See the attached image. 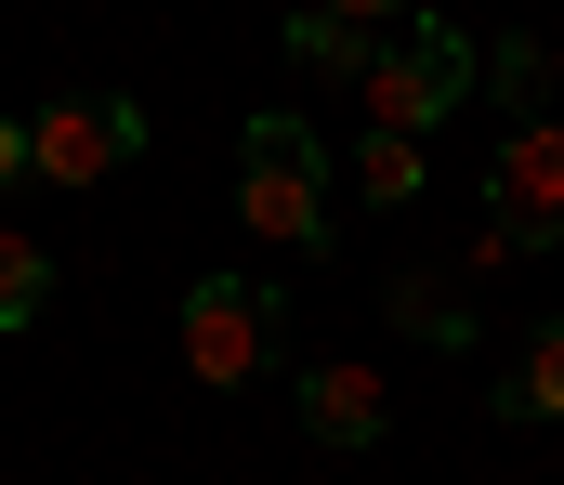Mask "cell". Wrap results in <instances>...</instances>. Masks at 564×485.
Masks as SVG:
<instances>
[{
  "mask_svg": "<svg viewBox=\"0 0 564 485\" xmlns=\"http://www.w3.org/2000/svg\"><path fill=\"white\" fill-rule=\"evenodd\" d=\"M237 223H250L263 250H289V263L328 250V145H315V119L263 106V119L237 132Z\"/></svg>",
  "mask_w": 564,
  "mask_h": 485,
  "instance_id": "6da1fadb",
  "label": "cell"
},
{
  "mask_svg": "<svg viewBox=\"0 0 564 485\" xmlns=\"http://www.w3.org/2000/svg\"><path fill=\"white\" fill-rule=\"evenodd\" d=\"M355 92H368V132H408V145H421L433 119H459V92H473V40L421 0V13L368 53V79H355Z\"/></svg>",
  "mask_w": 564,
  "mask_h": 485,
  "instance_id": "7a4b0ae2",
  "label": "cell"
},
{
  "mask_svg": "<svg viewBox=\"0 0 564 485\" xmlns=\"http://www.w3.org/2000/svg\"><path fill=\"white\" fill-rule=\"evenodd\" d=\"M276 354H289V289L276 276H197L184 289V367L210 394H250Z\"/></svg>",
  "mask_w": 564,
  "mask_h": 485,
  "instance_id": "3957f363",
  "label": "cell"
},
{
  "mask_svg": "<svg viewBox=\"0 0 564 485\" xmlns=\"http://www.w3.org/2000/svg\"><path fill=\"white\" fill-rule=\"evenodd\" d=\"M26 158H40V184H106V170H132L144 158V106L132 92H53L40 119H26Z\"/></svg>",
  "mask_w": 564,
  "mask_h": 485,
  "instance_id": "277c9868",
  "label": "cell"
},
{
  "mask_svg": "<svg viewBox=\"0 0 564 485\" xmlns=\"http://www.w3.org/2000/svg\"><path fill=\"white\" fill-rule=\"evenodd\" d=\"M486 223H512L525 250L564 236V119H512V145L486 158Z\"/></svg>",
  "mask_w": 564,
  "mask_h": 485,
  "instance_id": "5b68a950",
  "label": "cell"
},
{
  "mask_svg": "<svg viewBox=\"0 0 564 485\" xmlns=\"http://www.w3.org/2000/svg\"><path fill=\"white\" fill-rule=\"evenodd\" d=\"M289 407H302V433H315V447H341V460L394 433V381H381L368 354H315V367L289 381Z\"/></svg>",
  "mask_w": 564,
  "mask_h": 485,
  "instance_id": "8992f818",
  "label": "cell"
},
{
  "mask_svg": "<svg viewBox=\"0 0 564 485\" xmlns=\"http://www.w3.org/2000/svg\"><path fill=\"white\" fill-rule=\"evenodd\" d=\"M276 53H289V66H302V79H368V53H381V40L302 0V13H289V26H276Z\"/></svg>",
  "mask_w": 564,
  "mask_h": 485,
  "instance_id": "52a82bcc",
  "label": "cell"
},
{
  "mask_svg": "<svg viewBox=\"0 0 564 485\" xmlns=\"http://www.w3.org/2000/svg\"><path fill=\"white\" fill-rule=\"evenodd\" d=\"M499 420H564V316L525 328V354L499 367Z\"/></svg>",
  "mask_w": 564,
  "mask_h": 485,
  "instance_id": "ba28073f",
  "label": "cell"
},
{
  "mask_svg": "<svg viewBox=\"0 0 564 485\" xmlns=\"http://www.w3.org/2000/svg\"><path fill=\"white\" fill-rule=\"evenodd\" d=\"M421 184H433V158L408 132H355V197H368V210H408Z\"/></svg>",
  "mask_w": 564,
  "mask_h": 485,
  "instance_id": "9c48e42d",
  "label": "cell"
},
{
  "mask_svg": "<svg viewBox=\"0 0 564 485\" xmlns=\"http://www.w3.org/2000/svg\"><path fill=\"white\" fill-rule=\"evenodd\" d=\"M40 316H53V250L0 223V328H40Z\"/></svg>",
  "mask_w": 564,
  "mask_h": 485,
  "instance_id": "30bf717a",
  "label": "cell"
},
{
  "mask_svg": "<svg viewBox=\"0 0 564 485\" xmlns=\"http://www.w3.org/2000/svg\"><path fill=\"white\" fill-rule=\"evenodd\" d=\"M381 316L408 328V341H473V302H459L446 276H394V302H381Z\"/></svg>",
  "mask_w": 564,
  "mask_h": 485,
  "instance_id": "8fae6325",
  "label": "cell"
},
{
  "mask_svg": "<svg viewBox=\"0 0 564 485\" xmlns=\"http://www.w3.org/2000/svg\"><path fill=\"white\" fill-rule=\"evenodd\" d=\"M486 79H499V106H512V119H552V106H564V66L539 53V40H499V66H486Z\"/></svg>",
  "mask_w": 564,
  "mask_h": 485,
  "instance_id": "7c38bea8",
  "label": "cell"
},
{
  "mask_svg": "<svg viewBox=\"0 0 564 485\" xmlns=\"http://www.w3.org/2000/svg\"><path fill=\"white\" fill-rule=\"evenodd\" d=\"M315 13H341V26H408L421 0H315Z\"/></svg>",
  "mask_w": 564,
  "mask_h": 485,
  "instance_id": "4fadbf2b",
  "label": "cell"
},
{
  "mask_svg": "<svg viewBox=\"0 0 564 485\" xmlns=\"http://www.w3.org/2000/svg\"><path fill=\"white\" fill-rule=\"evenodd\" d=\"M26 170H40V158H26V119H0V197H13Z\"/></svg>",
  "mask_w": 564,
  "mask_h": 485,
  "instance_id": "5bb4252c",
  "label": "cell"
}]
</instances>
